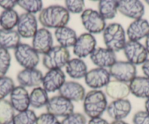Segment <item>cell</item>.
I'll list each match as a JSON object with an SVG mask.
<instances>
[{"label": "cell", "instance_id": "6da1fadb", "mask_svg": "<svg viewBox=\"0 0 149 124\" xmlns=\"http://www.w3.org/2000/svg\"><path fill=\"white\" fill-rule=\"evenodd\" d=\"M70 18V12L64 7L61 5H51L43 8L38 17L42 26L45 28L56 29L67 26Z\"/></svg>", "mask_w": 149, "mask_h": 124}, {"label": "cell", "instance_id": "7a4b0ae2", "mask_svg": "<svg viewBox=\"0 0 149 124\" xmlns=\"http://www.w3.org/2000/svg\"><path fill=\"white\" fill-rule=\"evenodd\" d=\"M107 98L102 91L92 90L86 94L84 99V110L90 119L101 117L107 109Z\"/></svg>", "mask_w": 149, "mask_h": 124}, {"label": "cell", "instance_id": "3957f363", "mask_svg": "<svg viewBox=\"0 0 149 124\" xmlns=\"http://www.w3.org/2000/svg\"><path fill=\"white\" fill-rule=\"evenodd\" d=\"M103 40L106 48L114 53L124 49L127 39L126 32L122 26L117 23H112L106 26L103 32Z\"/></svg>", "mask_w": 149, "mask_h": 124}, {"label": "cell", "instance_id": "277c9868", "mask_svg": "<svg viewBox=\"0 0 149 124\" xmlns=\"http://www.w3.org/2000/svg\"><path fill=\"white\" fill-rule=\"evenodd\" d=\"M70 60V51L60 45L54 46L42 58V64L48 70L61 69Z\"/></svg>", "mask_w": 149, "mask_h": 124}, {"label": "cell", "instance_id": "5b68a950", "mask_svg": "<svg viewBox=\"0 0 149 124\" xmlns=\"http://www.w3.org/2000/svg\"><path fill=\"white\" fill-rule=\"evenodd\" d=\"M15 60L24 69L36 68L40 62V55L35 50L28 44L20 43L14 49Z\"/></svg>", "mask_w": 149, "mask_h": 124}, {"label": "cell", "instance_id": "8992f818", "mask_svg": "<svg viewBox=\"0 0 149 124\" xmlns=\"http://www.w3.org/2000/svg\"><path fill=\"white\" fill-rule=\"evenodd\" d=\"M82 24L89 34H100L104 32L106 27L105 20L98 11L92 9H86L81 15Z\"/></svg>", "mask_w": 149, "mask_h": 124}, {"label": "cell", "instance_id": "52a82bcc", "mask_svg": "<svg viewBox=\"0 0 149 124\" xmlns=\"http://www.w3.org/2000/svg\"><path fill=\"white\" fill-rule=\"evenodd\" d=\"M110 77L116 80L128 83L137 77V68L135 65L129 61H116L110 67Z\"/></svg>", "mask_w": 149, "mask_h": 124}, {"label": "cell", "instance_id": "ba28073f", "mask_svg": "<svg viewBox=\"0 0 149 124\" xmlns=\"http://www.w3.org/2000/svg\"><path fill=\"white\" fill-rule=\"evenodd\" d=\"M45 107L47 112L56 118H65L74 112V105L72 102L59 95L53 96L49 99Z\"/></svg>", "mask_w": 149, "mask_h": 124}, {"label": "cell", "instance_id": "9c48e42d", "mask_svg": "<svg viewBox=\"0 0 149 124\" xmlns=\"http://www.w3.org/2000/svg\"><path fill=\"white\" fill-rule=\"evenodd\" d=\"M123 51L127 61L135 66L143 64L148 56L145 45L140 42L127 41Z\"/></svg>", "mask_w": 149, "mask_h": 124}, {"label": "cell", "instance_id": "30bf717a", "mask_svg": "<svg viewBox=\"0 0 149 124\" xmlns=\"http://www.w3.org/2000/svg\"><path fill=\"white\" fill-rule=\"evenodd\" d=\"M97 41L95 37L89 33H84L78 37L73 46V53L78 58H86L96 49Z\"/></svg>", "mask_w": 149, "mask_h": 124}, {"label": "cell", "instance_id": "8fae6325", "mask_svg": "<svg viewBox=\"0 0 149 124\" xmlns=\"http://www.w3.org/2000/svg\"><path fill=\"white\" fill-rule=\"evenodd\" d=\"M118 11L125 17L134 21L143 18L145 7L138 0H120L118 1Z\"/></svg>", "mask_w": 149, "mask_h": 124}, {"label": "cell", "instance_id": "7c38bea8", "mask_svg": "<svg viewBox=\"0 0 149 124\" xmlns=\"http://www.w3.org/2000/svg\"><path fill=\"white\" fill-rule=\"evenodd\" d=\"M110 75L107 69L103 68H95L87 72L85 76V82L86 85L94 90H98L110 82Z\"/></svg>", "mask_w": 149, "mask_h": 124}, {"label": "cell", "instance_id": "4fadbf2b", "mask_svg": "<svg viewBox=\"0 0 149 124\" xmlns=\"http://www.w3.org/2000/svg\"><path fill=\"white\" fill-rule=\"evenodd\" d=\"M52 34L48 28H41L32 37V48L38 54H46L53 48Z\"/></svg>", "mask_w": 149, "mask_h": 124}, {"label": "cell", "instance_id": "5bb4252c", "mask_svg": "<svg viewBox=\"0 0 149 124\" xmlns=\"http://www.w3.org/2000/svg\"><path fill=\"white\" fill-rule=\"evenodd\" d=\"M17 32L23 38H32L38 30V24L34 15L24 12L19 15Z\"/></svg>", "mask_w": 149, "mask_h": 124}, {"label": "cell", "instance_id": "9a60e30c", "mask_svg": "<svg viewBox=\"0 0 149 124\" xmlns=\"http://www.w3.org/2000/svg\"><path fill=\"white\" fill-rule=\"evenodd\" d=\"M59 96L68 99L70 102L84 101L86 96V90L79 82L74 81H66L58 91Z\"/></svg>", "mask_w": 149, "mask_h": 124}, {"label": "cell", "instance_id": "2e32d148", "mask_svg": "<svg viewBox=\"0 0 149 124\" xmlns=\"http://www.w3.org/2000/svg\"><path fill=\"white\" fill-rule=\"evenodd\" d=\"M90 59L97 67L103 69L111 67L117 61L115 53L107 48H96Z\"/></svg>", "mask_w": 149, "mask_h": 124}, {"label": "cell", "instance_id": "e0dca14e", "mask_svg": "<svg viewBox=\"0 0 149 124\" xmlns=\"http://www.w3.org/2000/svg\"><path fill=\"white\" fill-rule=\"evenodd\" d=\"M65 80V74L61 69H51L43 76L42 85L47 92L54 93L59 91Z\"/></svg>", "mask_w": 149, "mask_h": 124}, {"label": "cell", "instance_id": "ac0fdd59", "mask_svg": "<svg viewBox=\"0 0 149 124\" xmlns=\"http://www.w3.org/2000/svg\"><path fill=\"white\" fill-rule=\"evenodd\" d=\"M132 110V104L128 99L114 100L107 107V113L113 121H123Z\"/></svg>", "mask_w": 149, "mask_h": 124}, {"label": "cell", "instance_id": "d6986e66", "mask_svg": "<svg viewBox=\"0 0 149 124\" xmlns=\"http://www.w3.org/2000/svg\"><path fill=\"white\" fill-rule=\"evenodd\" d=\"M43 75L39 69H24L20 71L17 75V80L20 85L22 87L31 88L40 87L42 82Z\"/></svg>", "mask_w": 149, "mask_h": 124}, {"label": "cell", "instance_id": "ffe728a7", "mask_svg": "<svg viewBox=\"0 0 149 124\" xmlns=\"http://www.w3.org/2000/svg\"><path fill=\"white\" fill-rule=\"evenodd\" d=\"M126 34L130 41L140 42L149 35V22L144 18L134 20L129 25Z\"/></svg>", "mask_w": 149, "mask_h": 124}, {"label": "cell", "instance_id": "44dd1931", "mask_svg": "<svg viewBox=\"0 0 149 124\" xmlns=\"http://www.w3.org/2000/svg\"><path fill=\"white\" fill-rule=\"evenodd\" d=\"M10 102L15 111L23 112L29 109L30 106L29 94L24 87L16 86L10 95Z\"/></svg>", "mask_w": 149, "mask_h": 124}, {"label": "cell", "instance_id": "7402d4cb", "mask_svg": "<svg viewBox=\"0 0 149 124\" xmlns=\"http://www.w3.org/2000/svg\"><path fill=\"white\" fill-rule=\"evenodd\" d=\"M105 94L107 96L114 100L125 99L130 94L128 83L118 80H110L105 87Z\"/></svg>", "mask_w": 149, "mask_h": 124}, {"label": "cell", "instance_id": "603a6c76", "mask_svg": "<svg viewBox=\"0 0 149 124\" xmlns=\"http://www.w3.org/2000/svg\"><path fill=\"white\" fill-rule=\"evenodd\" d=\"M54 35L60 46L67 49L74 46L78 38L75 31L68 26L56 28L54 32Z\"/></svg>", "mask_w": 149, "mask_h": 124}, {"label": "cell", "instance_id": "cb8c5ba5", "mask_svg": "<svg viewBox=\"0 0 149 124\" xmlns=\"http://www.w3.org/2000/svg\"><path fill=\"white\" fill-rule=\"evenodd\" d=\"M130 93L137 98H149V78L146 77H135L129 84Z\"/></svg>", "mask_w": 149, "mask_h": 124}, {"label": "cell", "instance_id": "d4e9b609", "mask_svg": "<svg viewBox=\"0 0 149 124\" xmlns=\"http://www.w3.org/2000/svg\"><path fill=\"white\" fill-rule=\"evenodd\" d=\"M66 72L72 79H81L86 75L88 67L84 61L81 58H72L66 65Z\"/></svg>", "mask_w": 149, "mask_h": 124}, {"label": "cell", "instance_id": "484cf974", "mask_svg": "<svg viewBox=\"0 0 149 124\" xmlns=\"http://www.w3.org/2000/svg\"><path fill=\"white\" fill-rule=\"evenodd\" d=\"M21 37L16 30L0 28V48L4 49H15L21 43Z\"/></svg>", "mask_w": 149, "mask_h": 124}, {"label": "cell", "instance_id": "4316f807", "mask_svg": "<svg viewBox=\"0 0 149 124\" xmlns=\"http://www.w3.org/2000/svg\"><path fill=\"white\" fill-rule=\"evenodd\" d=\"M98 12L104 20L113 19L118 12V1L101 0L98 4Z\"/></svg>", "mask_w": 149, "mask_h": 124}, {"label": "cell", "instance_id": "83f0119b", "mask_svg": "<svg viewBox=\"0 0 149 124\" xmlns=\"http://www.w3.org/2000/svg\"><path fill=\"white\" fill-rule=\"evenodd\" d=\"M48 100V92L41 87L34 88L29 94L30 106L34 109H40L46 106Z\"/></svg>", "mask_w": 149, "mask_h": 124}, {"label": "cell", "instance_id": "f1b7e54d", "mask_svg": "<svg viewBox=\"0 0 149 124\" xmlns=\"http://www.w3.org/2000/svg\"><path fill=\"white\" fill-rule=\"evenodd\" d=\"M19 15L15 10H3L0 14V26L5 30H13L17 26Z\"/></svg>", "mask_w": 149, "mask_h": 124}, {"label": "cell", "instance_id": "f546056e", "mask_svg": "<svg viewBox=\"0 0 149 124\" xmlns=\"http://www.w3.org/2000/svg\"><path fill=\"white\" fill-rule=\"evenodd\" d=\"M15 115V109L10 101L0 100V124H12Z\"/></svg>", "mask_w": 149, "mask_h": 124}, {"label": "cell", "instance_id": "4dcf8cb0", "mask_svg": "<svg viewBox=\"0 0 149 124\" xmlns=\"http://www.w3.org/2000/svg\"><path fill=\"white\" fill-rule=\"evenodd\" d=\"M18 5L26 12L32 15L40 12L43 9V4L41 0H19L18 1Z\"/></svg>", "mask_w": 149, "mask_h": 124}, {"label": "cell", "instance_id": "1f68e13d", "mask_svg": "<svg viewBox=\"0 0 149 124\" xmlns=\"http://www.w3.org/2000/svg\"><path fill=\"white\" fill-rule=\"evenodd\" d=\"M37 116L31 109L18 112L15 115L12 124H35Z\"/></svg>", "mask_w": 149, "mask_h": 124}, {"label": "cell", "instance_id": "d6a6232c", "mask_svg": "<svg viewBox=\"0 0 149 124\" xmlns=\"http://www.w3.org/2000/svg\"><path fill=\"white\" fill-rule=\"evenodd\" d=\"M11 64V55L9 51L0 48V78L6 75Z\"/></svg>", "mask_w": 149, "mask_h": 124}, {"label": "cell", "instance_id": "836d02e7", "mask_svg": "<svg viewBox=\"0 0 149 124\" xmlns=\"http://www.w3.org/2000/svg\"><path fill=\"white\" fill-rule=\"evenodd\" d=\"M15 87L12 78L7 76L0 78V100L5 99L8 95H10Z\"/></svg>", "mask_w": 149, "mask_h": 124}, {"label": "cell", "instance_id": "e575fe53", "mask_svg": "<svg viewBox=\"0 0 149 124\" xmlns=\"http://www.w3.org/2000/svg\"><path fill=\"white\" fill-rule=\"evenodd\" d=\"M65 8L73 14L82 13L85 10V2L83 0H66Z\"/></svg>", "mask_w": 149, "mask_h": 124}, {"label": "cell", "instance_id": "d590c367", "mask_svg": "<svg viewBox=\"0 0 149 124\" xmlns=\"http://www.w3.org/2000/svg\"><path fill=\"white\" fill-rule=\"evenodd\" d=\"M86 118L80 112H73L63 118L60 124H86Z\"/></svg>", "mask_w": 149, "mask_h": 124}, {"label": "cell", "instance_id": "8d00e7d4", "mask_svg": "<svg viewBox=\"0 0 149 124\" xmlns=\"http://www.w3.org/2000/svg\"><path fill=\"white\" fill-rule=\"evenodd\" d=\"M35 124H60L58 118L46 112L37 117Z\"/></svg>", "mask_w": 149, "mask_h": 124}, {"label": "cell", "instance_id": "74e56055", "mask_svg": "<svg viewBox=\"0 0 149 124\" xmlns=\"http://www.w3.org/2000/svg\"><path fill=\"white\" fill-rule=\"evenodd\" d=\"M133 124H149V113L146 110L136 112L132 118Z\"/></svg>", "mask_w": 149, "mask_h": 124}, {"label": "cell", "instance_id": "f35d334b", "mask_svg": "<svg viewBox=\"0 0 149 124\" xmlns=\"http://www.w3.org/2000/svg\"><path fill=\"white\" fill-rule=\"evenodd\" d=\"M16 5H18V1L15 0H0V8L4 10H13Z\"/></svg>", "mask_w": 149, "mask_h": 124}, {"label": "cell", "instance_id": "ab89813d", "mask_svg": "<svg viewBox=\"0 0 149 124\" xmlns=\"http://www.w3.org/2000/svg\"><path fill=\"white\" fill-rule=\"evenodd\" d=\"M88 124H110L109 123L108 121H106L104 118H101V117H99V118H91V119L88 121Z\"/></svg>", "mask_w": 149, "mask_h": 124}, {"label": "cell", "instance_id": "60d3db41", "mask_svg": "<svg viewBox=\"0 0 149 124\" xmlns=\"http://www.w3.org/2000/svg\"><path fill=\"white\" fill-rule=\"evenodd\" d=\"M142 71H143L145 77L149 78V59L146 60L142 64Z\"/></svg>", "mask_w": 149, "mask_h": 124}, {"label": "cell", "instance_id": "b9f144b4", "mask_svg": "<svg viewBox=\"0 0 149 124\" xmlns=\"http://www.w3.org/2000/svg\"><path fill=\"white\" fill-rule=\"evenodd\" d=\"M145 48H146L148 54L149 55V35H148L146 38V41H145Z\"/></svg>", "mask_w": 149, "mask_h": 124}, {"label": "cell", "instance_id": "7bdbcfd3", "mask_svg": "<svg viewBox=\"0 0 149 124\" xmlns=\"http://www.w3.org/2000/svg\"><path fill=\"white\" fill-rule=\"evenodd\" d=\"M145 109H146V112L149 113V98L146 99V102H145Z\"/></svg>", "mask_w": 149, "mask_h": 124}, {"label": "cell", "instance_id": "ee69618b", "mask_svg": "<svg viewBox=\"0 0 149 124\" xmlns=\"http://www.w3.org/2000/svg\"><path fill=\"white\" fill-rule=\"evenodd\" d=\"M110 124H129L124 121H113Z\"/></svg>", "mask_w": 149, "mask_h": 124}, {"label": "cell", "instance_id": "f6af8a7d", "mask_svg": "<svg viewBox=\"0 0 149 124\" xmlns=\"http://www.w3.org/2000/svg\"><path fill=\"white\" fill-rule=\"evenodd\" d=\"M146 3L148 4V5H149V0H146Z\"/></svg>", "mask_w": 149, "mask_h": 124}]
</instances>
